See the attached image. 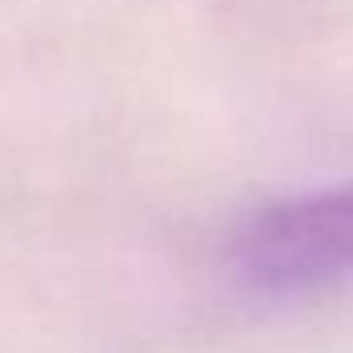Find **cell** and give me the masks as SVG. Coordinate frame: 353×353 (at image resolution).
<instances>
[{"instance_id":"cell-1","label":"cell","mask_w":353,"mask_h":353,"mask_svg":"<svg viewBox=\"0 0 353 353\" xmlns=\"http://www.w3.org/2000/svg\"><path fill=\"white\" fill-rule=\"evenodd\" d=\"M226 271L275 304L353 288V176L247 214L226 243Z\"/></svg>"}]
</instances>
